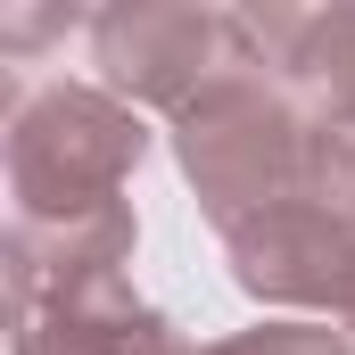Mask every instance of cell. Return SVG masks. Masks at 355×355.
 I'll list each match as a JSON object with an SVG mask.
<instances>
[{"mask_svg":"<svg viewBox=\"0 0 355 355\" xmlns=\"http://www.w3.org/2000/svg\"><path fill=\"white\" fill-rule=\"evenodd\" d=\"M174 157L190 174V190H198V207H207V223H223V232L281 207V198H306V182H314V116L281 91L257 33L223 75L198 83L190 107H174Z\"/></svg>","mask_w":355,"mask_h":355,"instance_id":"1","label":"cell"},{"mask_svg":"<svg viewBox=\"0 0 355 355\" xmlns=\"http://www.w3.org/2000/svg\"><path fill=\"white\" fill-rule=\"evenodd\" d=\"M141 157H149V124L116 91L8 75V116H0L8 215H83V207H107Z\"/></svg>","mask_w":355,"mask_h":355,"instance_id":"2","label":"cell"},{"mask_svg":"<svg viewBox=\"0 0 355 355\" xmlns=\"http://www.w3.org/2000/svg\"><path fill=\"white\" fill-rule=\"evenodd\" d=\"M248 50V17L240 8H190V0H132V8H99L91 17V67L99 91H116L124 107H190L207 75H223Z\"/></svg>","mask_w":355,"mask_h":355,"instance_id":"3","label":"cell"},{"mask_svg":"<svg viewBox=\"0 0 355 355\" xmlns=\"http://www.w3.org/2000/svg\"><path fill=\"white\" fill-rule=\"evenodd\" d=\"M232 281L257 306H297V314H355V215L331 198H281L265 215L223 232Z\"/></svg>","mask_w":355,"mask_h":355,"instance_id":"4","label":"cell"},{"mask_svg":"<svg viewBox=\"0 0 355 355\" xmlns=\"http://www.w3.org/2000/svg\"><path fill=\"white\" fill-rule=\"evenodd\" d=\"M132 265V207L107 198L83 215H8V314L75 297Z\"/></svg>","mask_w":355,"mask_h":355,"instance_id":"5","label":"cell"},{"mask_svg":"<svg viewBox=\"0 0 355 355\" xmlns=\"http://www.w3.org/2000/svg\"><path fill=\"white\" fill-rule=\"evenodd\" d=\"M240 17L272 58L281 91L314 124L355 132V8H240Z\"/></svg>","mask_w":355,"mask_h":355,"instance_id":"6","label":"cell"},{"mask_svg":"<svg viewBox=\"0 0 355 355\" xmlns=\"http://www.w3.org/2000/svg\"><path fill=\"white\" fill-rule=\"evenodd\" d=\"M8 355H190L182 331L132 297V281H91L33 314H8Z\"/></svg>","mask_w":355,"mask_h":355,"instance_id":"7","label":"cell"},{"mask_svg":"<svg viewBox=\"0 0 355 355\" xmlns=\"http://www.w3.org/2000/svg\"><path fill=\"white\" fill-rule=\"evenodd\" d=\"M198 355H355V347H347V331H331V322H265V331L215 339Z\"/></svg>","mask_w":355,"mask_h":355,"instance_id":"8","label":"cell"},{"mask_svg":"<svg viewBox=\"0 0 355 355\" xmlns=\"http://www.w3.org/2000/svg\"><path fill=\"white\" fill-rule=\"evenodd\" d=\"M347 347H355V314H347Z\"/></svg>","mask_w":355,"mask_h":355,"instance_id":"9","label":"cell"}]
</instances>
